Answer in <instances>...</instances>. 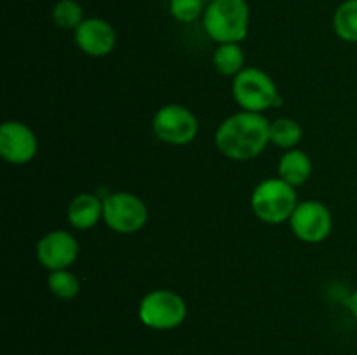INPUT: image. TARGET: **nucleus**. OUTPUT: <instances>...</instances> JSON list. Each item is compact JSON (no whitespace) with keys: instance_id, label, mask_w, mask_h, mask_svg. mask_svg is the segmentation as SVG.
Here are the masks:
<instances>
[{"instance_id":"obj_1","label":"nucleus","mask_w":357,"mask_h":355,"mask_svg":"<svg viewBox=\"0 0 357 355\" xmlns=\"http://www.w3.org/2000/svg\"><path fill=\"white\" fill-rule=\"evenodd\" d=\"M271 122L261 113L239 111L220 124L215 141L220 152L232 160H251L271 143Z\"/></svg>"},{"instance_id":"obj_2","label":"nucleus","mask_w":357,"mask_h":355,"mask_svg":"<svg viewBox=\"0 0 357 355\" xmlns=\"http://www.w3.org/2000/svg\"><path fill=\"white\" fill-rule=\"evenodd\" d=\"M204 30L218 44H239L250 30L246 0H213L204 10Z\"/></svg>"},{"instance_id":"obj_3","label":"nucleus","mask_w":357,"mask_h":355,"mask_svg":"<svg viewBox=\"0 0 357 355\" xmlns=\"http://www.w3.org/2000/svg\"><path fill=\"white\" fill-rule=\"evenodd\" d=\"M298 205L295 187L281 178L265 180L255 188L251 195V209L260 221L279 225L289 221L293 211Z\"/></svg>"},{"instance_id":"obj_4","label":"nucleus","mask_w":357,"mask_h":355,"mask_svg":"<svg viewBox=\"0 0 357 355\" xmlns=\"http://www.w3.org/2000/svg\"><path fill=\"white\" fill-rule=\"evenodd\" d=\"M232 94L244 111L261 113L281 104V94L268 73L260 68H244L234 77Z\"/></svg>"},{"instance_id":"obj_5","label":"nucleus","mask_w":357,"mask_h":355,"mask_svg":"<svg viewBox=\"0 0 357 355\" xmlns=\"http://www.w3.org/2000/svg\"><path fill=\"white\" fill-rule=\"evenodd\" d=\"M139 320L155 331H169L180 326L187 317V303L178 292L155 289L143 296L138 308Z\"/></svg>"},{"instance_id":"obj_6","label":"nucleus","mask_w":357,"mask_h":355,"mask_svg":"<svg viewBox=\"0 0 357 355\" xmlns=\"http://www.w3.org/2000/svg\"><path fill=\"white\" fill-rule=\"evenodd\" d=\"M149 209L145 202L129 191H115L103 200V221L117 233H135L145 226Z\"/></svg>"},{"instance_id":"obj_7","label":"nucleus","mask_w":357,"mask_h":355,"mask_svg":"<svg viewBox=\"0 0 357 355\" xmlns=\"http://www.w3.org/2000/svg\"><path fill=\"white\" fill-rule=\"evenodd\" d=\"M153 132L169 145H187L199 132L197 117L181 104H166L153 117Z\"/></svg>"},{"instance_id":"obj_8","label":"nucleus","mask_w":357,"mask_h":355,"mask_svg":"<svg viewBox=\"0 0 357 355\" xmlns=\"http://www.w3.org/2000/svg\"><path fill=\"white\" fill-rule=\"evenodd\" d=\"M293 233L300 240L309 244H317L326 239L333 228L331 212L323 202L305 200L300 202L289 218Z\"/></svg>"},{"instance_id":"obj_9","label":"nucleus","mask_w":357,"mask_h":355,"mask_svg":"<svg viewBox=\"0 0 357 355\" xmlns=\"http://www.w3.org/2000/svg\"><path fill=\"white\" fill-rule=\"evenodd\" d=\"M79 256V242L66 230H52L37 242V260L47 270H68Z\"/></svg>"},{"instance_id":"obj_10","label":"nucleus","mask_w":357,"mask_h":355,"mask_svg":"<svg viewBox=\"0 0 357 355\" xmlns=\"http://www.w3.org/2000/svg\"><path fill=\"white\" fill-rule=\"evenodd\" d=\"M37 150V136L26 124L17 120L3 122L0 127V155L3 160L14 166H23L33 160Z\"/></svg>"},{"instance_id":"obj_11","label":"nucleus","mask_w":357,"mask_h":355,"mask_svg":"<svg viewBox=\"0 0 357 355\" xmlns=\"http://www.w3.org/2000/svg\"><path fill=\"white\" fill-rule=\"evenodd\" d=\"M75 42L84 54L103 58L114 51L117 33L108 21L101 17H87L75 30Z\"/></svg>"},{"instance_id":"obj_12","label":"nucleus","mask_w":357,"mask_h":355,"mask_svg":"<svg viewBox=\"0 0 357 355\" xmlns=\"http://www.w3.org/2000/svg\"><path fill=\"white\" fill-rule=\"evenodd\" d=\"M68 221L77 230H89L103 218V200L94 194H80L70 202Z\"/></svg>"},{"instance_id":"obj_13","label":"nucleus","mask_w":357,"mask_h":355,"mask_svg":"<svg viewBox=\"0 0 357 355\" xmlns=\"http://www.w3.org/2000/svg\"><path fill=\"white\" fill-rule=\"evenodd\" d=\"M279 178L291 187L305 183L312 173V160L302 150H288L279 160Z\"/></svg>"},{"instance_id":"obj_14","label":"nucleus","mask_w":357,"mask_h":355,"mask_svg":"<svg viewBox=\"0 0 357 355\" xmlns=\"http://www.w3.org/2000/svg\"><path fill=\"white\" fill-rule=\"evenodd\" d=\"M213 63L218 73L236 77L244 70V51L239 44H220L213 54Z\"/></svg>"},{"instance_id":"obj_15","label":"nucleus","mask_w":357,"mask_h":355,"mask_svg":"<svg viewBox=\"0 0 357 355\" xmlns=\"http://www.w3.org/2000/svg\"><path fill=\"white\" fill-rule=\"evenodd\" d=\"M268 134H271V143H274L275 146L284 150H293L302 139L303 131L302 125L296 120L288 117H281L278 120L271 122V129H268Z\"/></svg>"},{"instance_id":"obj_16","label":"nucleus","mask_w":357,"mask_h":355,"mask_svg":"<svg viewBox=\"0 0 357 355\" xmlns=\"http://www.w3.org/2000/svg\"><path fill=\"white\" fill-rule=\"evenodd\" d=\"M335 33L345 42L357 44V0H345L333 16Z\"/></svg>"},{"instance_id":"obj_17","label":"nucleus","mask_w":357,"mask_h":355,"mask_svg":"<svg viewBox=\"0 0 357 355\" xmlns=\"http://www.w3.org/2000/svg\"><path fill=\"white\" fill-rule=\"evenodd\" d=\"M52 19L63 30H77L82 24L84 9L75 0H59L52 9Z\"/></svg>"},{"instance_id":"obj_18","label":"nucleus","mask_w":357,"mask_h":355,"mask_svg":"<svg viewBox=\"0 0 357 355\" xmlns=\"http://www.w3.org/2000/svg\"><path fill=\"white\" fill-rule=\"evenodd\" d=\"M49 289L59 299H73L80 291V282L72 271L56 270L51 271L47 278Z\"/></svg>"},{"instance_id":"obj_19","label":"nucleus","mask_w":357,"mask_h":355,"mask_svg":"<svg viewBox=\"0 0 357 355\" xmlns=\"http://www.w3.org/2000/svg\"><path fill=\"white\" fill-rule=\"evenodd\" d=\"M169 10L180 23H194L202 13V0H171Z\"/></svg>"},{"instance_id":"obj_20","label":"nucleus","mask_w":357,"mask_h":355,"mask_svg":"<svg viewBox=\"0 0 357 355\" xmlns=\"http://www.w3.org/2000/svg\"><path fill=\"white\" fill-rule=\"evenodd\" d=\"M349 308H351L352 315H354V319L357 320V289L352 292L351 298H349Z\"/></svg>"}]
</instances>
